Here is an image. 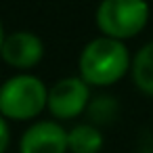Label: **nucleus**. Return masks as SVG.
I'll return each instance as SVG.
<instances>
[{"label":"nucleus","instance_id":"1","mask_svg":"<svg viewBox=\"0 0 153 153\" xmlns=\"http://www.w3.org/2000/svg\"><path fill=\"white\" fill-rule=\"evenodd\" d=\"M130 57L122 40L113 38H94L86 44L80 55V74L82 80L97 86H107L117 82L128 69Z\"/></svg>","mask_w":153,"mask_h":153},{"label":"nucleus","instance_id":"2","mask_svg":"<svg viewBox=\"0 0 153 153\" xmlns=\"http://www.w3.org/2000/svg\"><path fill=\"white\" fill-rule=\"evenodd\" d=\"M48 103L46 86L36 76H15L0 86V113L13 120H30Z\"/></svg>","mask_w":153,"mask_h":153},{"label":"nucleus","instance_id":"3","mask_svg":"<svg viewBox=\"0 0 153 153\" xmlns=\"http://www.w3.org/2000/svg\"><path fill=\"white\" fill-rule=\"evenodd\" d=\"M147 19L149 7L145 0H103L97 9V25L113 40L136 36Z\"/></svg>","mask_w":153,"mask_h":153},{"label":"nucleus","instance_id":"4","mask_svg":"<svg viewBox=\"0 0 153 153\" xmlns=\"http://www.w3.org/2000/svg\"><path fill=\"white\" fill-rule=\"evenodd\" d=\"M88 86L82 78H63L48 90V109L61 120H71L82 113L88 103Z\"/></svg>","mask_w":153,"mask_h":153},{"label":"nucleus","instance_id":"5","mask_svg":"<svg viewBox=\"0 0 153 153\" xmlns=\"http://www.w3.org/2000/svg\"><path fill=\"white\" fill-rule=\"evenodd\" d=\"M67 149V132L57 122L32 124L19 143L21 153H65Z\"/></svg>","mask_w":153,"mask_h":153},{"label":"nucleus","instance_id":"6","mask_svg":"<svg viewBox=\"0 0 153 153\" xmlns=\"http://www.w3.org/2000/svg\"><path fill=\"white\" fill-rule=\"evenodd\" d=\"M44 46L42 40L32 32H15L4 38V44L0 48L2 59L17 69H30L42 59Z\"/></svg>","mask_w":153,"mask_h":153},{"label":"nucleus","instance_id":"7","mask_svg":"<svg viewBox=\"0 0 153 153\" xmlns=\"http://www.w3.org/2000/svg\"><path fill=\"white\" fill-rule=\"evenodd\" d=\"M67 147L74 153H99V149L103 147V134L88 124L76 126L67 134Z\"/></svg>","mask_w":153,"mask_h":153},{"label":"nucleus","instance_id":"8","mask_svg":"<svg viewBox=\"0 0 153 153\" xmlns=\"http://www.w3.org/2000/svg\"><path fill=\"white\" fill-rule=\"evenodd\" d=\"M132 78L143 92L153 94V42L145 44L136 53L132 63Z\"/></svg>","mask_w":153,"mask_h":153},{"label":"nucleus","instance_id":"9","mask_svg":"<svg viewBox=\"0 0 153 153\" xmlns=\"http://www.w3.org/2000/svg\"><path fill=\"white\" fill-rule=\"evenodd\" d=\"M115 113V105L111 101V97H101L92 107H90V117L94 122H105V115H113Z\"/></svg>","mask_w":153,"mask_h":153},{"label":"nucleus","instance_id":"10","mask_svg":"<svg viewBox=\"0 0 153 153\" xmlns=\"http://www.w3.org/2000/svg\"><path fill=\"white\" fill-rule=\"evenodd\" d=\"M9 147V126L4 122V117L0 115V153H4Z\"/></svg>","mask_w":153,"mask_h":153},{"label":"nucleus","instance_id":"11","mask_svg":"<svg viewBox=\"0 0 153 153\" xmlns=\"http://www.w3.org/2000/svg\"><path fill=\"white\" fill-rule=\"evenodd\" d=\"M4 44V32H2V23H0V48Z\"/></svg>","mask_w":153,"mask_h":153}]
</instances>
